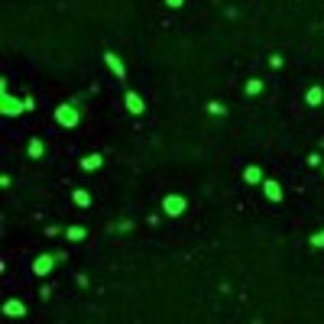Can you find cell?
Here are the masks:
<instances>
[{
  "instance_id": "obj_1",
  "label": "cell",
  "mask_w": 324,
  "mask_h": 324,
  "mask_svg": "<svg viewBox=\"0 0 324 324\" xmlns=\"http://www.w3.org/2000/svg\"><path fill=\"white\" fill-rule=\"evenodd\" d=\"M78 120H81V114H78L75 104H59L55 107V123H59V127H78Z\"/></svg>"
},
{
  "instance_id": "obj_2",
  "label": "cell",
  "mask_w": 324,
  "mask_h": 324,
  "mask_svg": "<svg viewBox=\"0 0 324 324\" xmlns=\"http://www.w3.org/2000/svg\"><path fill=\"white\" fill-rule=\"evenodd\" d=\"M0 110H4V114H26V104H20L17 98H13L10 94V88H0Z\"/></svg>"
},
{
  "instance_id": "obj_3",
  "label": "cell",
  "mask_w": 324,
  "mask_h": 324,
  "mask_svg": "<svg viewBox=\"0 0 324 324\" xmlns=\"http://www.w3.org/2000/svg\"><path fill=\"white\" fill-rule=\"evenodd\" d=\"M185 208H188V201H185L182 195H165V198H162V211H165L169 217L185 214Z\"/></svg>"
},
{
  "instance_id": "obj_4",
  "label": "cell",
  "mask_w": 324,
  "mask_h": 324,
  "mask_svg": "<svg viewBox=\"0 0 324 324\" xmlns=\"http://www.w3.org/2000/svg\"><path fill=\"white\" fill-rule=\"evenodd\" d=\"M59 259H65V253H46V256H39L36 263H33V272H36V275L52 272V266L59 263Z\"/></svg>"
},
{
  "instance_id": "obj_5",
  "label": "cell",
  "mask_w": 324,
  "mask_h": 324,
  "mask_svg": "<svg viewBox=\"0 0 324 324\" xmlns=\"http://www.w3.org/2000/svg\"><path fill=\"white\" fill-rule=\"evenodd\" d=\"M123 104H127V110H130L133 117H140L143 110H146V104H143V98H140L136 91H127V94H123Z\"/></svg>"
},
{
  "instance_id": "obj_6",
  "label": "cell",
  "mask_w": 324,
  "mask_h": 324,
  "mask_svg": "<svg viewBox=\"0 0 324 324\" xmlns=\"http://www.w3.org/2000/svg\"><path fill=\"white\" fill-rule=\"evenodd\" d=\"M104 65H107V68H110V72H114V75H117V78H120V81L127 78V65H123V62L117 59L114 52H104Z\"/></svg>"
},
{
  "instance_id": "obj_7",
  "label": "cell",
  "mask_w": 324,
  "mask_h": 324,
  "mask_svg": "<svg viewBox=\"0 0 324 324\" xmlns=\"http://www.w3.org/2000/svg\"><path fill=\"white\" fill-rule=\"evenodd\" d=\"M4 314H10V318H23V314H26V305L20 298H10V301H4Z\"/></svg>"
},
{
  "instance_id": "obj_8",
  "label": "cell",
  "mask_w": 324,
  "mask_h": 324,
  "mask_svg": "<svg viewBox=\"0 0 324 324\" xmlns=\"http://www.w3.org/2000/svg\"><path fill=\"white\" fill-rule=\"evenodd\" d=\"M263 191H266V198H269V201H282V185L272 182V178H266V182H263Z\"/></svg>"
},
{
  "instance_id": "obj_9",
  "label": "cell",
  "mask_w": 324,
  "mask_h": 324,
  "mask_svg": "<svg viewBox=\"0 0 324 324\" xmlns=\"http://www.w3.org/2000/svg\"><path fill=\"white\" fill-rule=\"evenodd\" d=\"M243 178H246L250 185H259V182H266V178H263V169H259V165H246V169H243Z\"/></svg>"
},
{
  "instance_id": "obj_10",
  "label": "cell",
  "mask_w": 324,
  "mask_h": 324,
  "mask_svg": "<svg viewBox=\"0 0 324 324\" xmlns=\"http://www.w3.org/2000/svg\"><path fill=\"white\" fill-rule=\"evenodd\" d=\"M101 165H104V159H101L98 153H91V156H85V159H81V169H85V172H98Z\"/></svg>"
},
{
  "instance_id": "obj_11",
  "label": "cell",
  "mask_w": 324,
  "mask_h": 324,
  "mask_svg": "<svg viewBox=\"0 0 324 324\" xmlns=\"http://www.w3.org/2000/svg\"><path fill=\"white\" fill-rule=\"evenodd\" d=\"M305 101H308V104H311V107H318V104H321V101H324V88H321V85H314V88H308V94H305Z\"/></svg>"
},
{
  "instance_id": "obj_12",
  "label": "cell",
  "mask_w": 324,
  "mask_h": 324,
  "mask_svg": "<svg viewBox=\"0 0 324 324\" xmlns=\"http://www.w3.org/2000/svg\"><path fill=\"white\" fill-rule=\"evenodd\" d=\"M26 153L33 156V159H39V156L46 153V146H43V140H30V146H26Z\"/></svg>"
},
{
  "instance_id": "obj_13",
  "label": "cell",
  "mask_w": 324,
  "mask_h": 324,
  "mask_svg": "<svg viewBox=\"0 0 324 324\" xmlns=\"http://www.w3.org/2000/svg\"><path fill=\"white\" fill-rule=\"evenodd\" d=\"M75 204H81V208H88V204H91V195H88V191L85 188H75Z\"/></svg>"
},
{
  "instance_id": "obj_14",
  "label": "cell",
  "mask_w": 324,
  "mask_h": 324,
  "mask_svg": "<svg viewBox=\"0 0 324 324\" xmlns=\"http://www.w3.org/2000/svg\"><path fill=\"white\" fill-rule=\"evenodd\" d=\"M68 240H85V227H68Z\"/></svg>"
},
{
  "instance_id": "obj_15",
  "label": "cell",
  "mask_w": 324,
  "mask_h": 324,
  "mask_svg": "<svg viewBox=\"0 0 324 324\" xmlns=\"http://www.w3.org/2000/svg\"><path fill=\"white\" fill-rule=\"evenodd\" d=\"M208 114L211 117H220V114H224V104H220V101H211V104H208Z\"/></svg>"
},
{
  "instance_id": "obj_16",
  "label": "cell",
  "mask_w": 324,
  "mask_h": 324,
  "mask_svg": "<svg viewBox=\"0 0 324 324\" xmlns=\"http://www.w3.org/2000/svg\"><path fill=\"white\" fill-rule=\"evenodd\" d=\"M259 91H263V81H259V78H253L250 85H246V94H259Z\"/></svg>"
},
{
  "instance_id": "obj_17",
  "label": "cell",
  "mask_w": 324,
  "mask_h": 324,
  "mask_svg": "<svg viewBox=\"0 0 324 324\" xmlns=\"http://www.w3.org/2000/svg\"><path fill=\"white\" fill-rule=\"evenodd\" d=\"M311 246H314V250H321V246H324V230H318V233L311 237Z\"/></svg>"
},
{
  "instance_id": "obj_18",
  "label": "cell",
  "mask_w": 324,
  "mask_h": 324,
  "mask_svg": "<svg viewBox=\"0 0 324 324\" xmlns=\"http://www.w3.org/2000/svg\"><path fill=\"white\" fill-rule=\"evenodd\" d=\"M165 4H169V7H182L185 0H165Z\"/></svg>"
}]
</instances>
